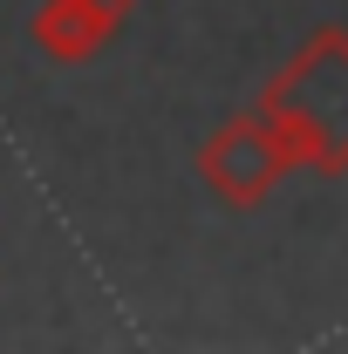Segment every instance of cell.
I'll return each instance as SVG.
<instances>
[{
  "mask_svg": "<svg viewBox=\"0 0 348 354\" xmlns=\"http://www.w3.org/2000/svg\"><path fill=\"white\" fill-rule=\"evenodd\" d=\"M89 7H96V14H110L116 28H123V21H130V14H137V0H89Z\"/></svg>",
  "mask_w": 348,
  "mask_h": 354,
  "instance_id": "3",
  "label": "cell"
},
{
  "mask_svg": "<svg viewBox=\"0 0 348 354\" xmlns=\"http://www.w3.org/2000/svg\"><path fill=\"white\" fill-rule=\"evenodd\" d=\"M110 35H116V21L96 14L89 0H42V14H35V48H42L48 62H62V68L96 62Z\"/></svg>",
  "mask_w": 348,
  "mask_h": 354,
  "instance_id": "2",
  "label": "cell"
},
{
  "mask_svg": "<svg viewBox=\"0 0 348 354\" xmlns=\"http://www.w3.org/2000/svg\"><path fill=\"white\" fill-rule=\"evenodd\" d=\"M294 171V143L280 136V123L253 109V116H232L225 130H212L198 143V184L212 191L218 205H260L280 177Z\"/></svg>",
  "mask_w": 348,
  "mask_h": 354,
  "instance_id": "1",
  "label": "cell"
}]
</instances>
